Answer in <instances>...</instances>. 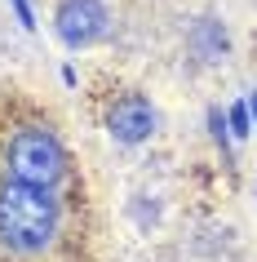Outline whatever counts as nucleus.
<instances>
[{
  "label": "nucleus",
  "instance_id": "f257e3e1",
  "mask_svg": "<svg viewBox=\"0 0 257 262\" xmlns=\"http://www.w3.org/2000/svg\"><path fill=\"white\" fill-rule=\"evenodd\" d=\"M62 231V205L54 191L22 187L5 178L0 182V249L9 258H40L49 253Z\"/></svg>",
  "mask_w": 257,
  "mask_h": 262
},
{
  "label": "nucleus",
  "instance_id": "423d86ee",
  "mask_svg": "<svg viewBox=\"0 0 257 262\" xmlns=\"http://www.w3.org/2000/svg\"><path fill=\"white\" fill-rule=\"evenodd\" d=\"M230 124H235V129H230V134H235V138H244V134H248V116H244L240 107L230 111Z\"/></svg>",
  "mask_w": 257,
  "mask_h": 262
},
{
  "label": "nucleus",
  "instance_id": "20e7f679",
  "mask_svg": "<svg viewBox=\"0 0 257 262\" xmlns=\"http://www.w3.org/2000/svg\"><path fill=\"white\" fill-rule=\"evenodd\" d=\"M107 129H111V138H115V142L137 147V142H147L151 134H155V107H151L142 94H124V98L111 102Z\"/></svg>",
  "mask_w": 257,
  "mask_h": 262
},
{
  "label": "nucleus",
  "instance_id": "39448f33",
  "mask_svg": "<svg viewBox=\"0 0 257 262\" xmlns=\"http://www.w3.org/2000/svg\"><path fill=\"white\" fill-rule=\"evenodd\" d=\"M195 36H200V45H204V54H217V49H226V31L217 27L213 18H204L200 27H195Z\"/></svg>",
  "mask_w": 257,
  "mask_h": 262
},
{
  "label": "nucleus",
  "instance_id": "0eeeda50",
  "mask_svg": "<svg viewBox=\"0 0 257 262\" xmlns=\"http://www.w3.org/2000/svg\"><path fill=\"white\" fill-rule=\"evenodd\" d=\"M14 9H18V18H22V27H36V23H31V5H27V0H14Z\"/></svg>",
  "mask_w": 257,
  "mask_h": 262
},
{
  "label": "nucleus",
  "instance_id": "7ed1b4c3",
  "mask_svg": "<svg viewBox=\"0 0 257 262\" xmlns=\"http://www.w3.org/2000/svg\"><path fill=\"white\" fill-rule=\"evenodd\" d=\"M107 5L102 0H62L54 14V27L62 36V45L71 49H84V45H94L107 36Z\"/></svg>",
  "mask_w": 257,
  "mask_h": 262
},
{
  "label": "nucleus",
  "instance_id": "6e6552de",
  "mask_svg": "<svg viewBox=\"0 0 257 262\" xmlns=\"http://www.w3.org/2000/svg\"><path fill=\"white\" fill-rule=\"evenodd\" d=\"M248 107H253V120H257V94H253V98H248Z\"/></svg>",
  "mask_w": 257,
  "mask_h": 262
},
{
  "label": "nucleus",
  "instance_id": "f03ea898",
  "mask_svg": "<svg viewBox=\"0 0 257 262\" xmlns=\"http://www.w3.org/2000/svg\"><path fill=\"white\" fill-rule=\"evenodd\" d=\"M0 165H5V178L22 182V187L54 191L58 182L67 178L71 160H67V151H62L54 129H44V124H18V129L5 134Z\"/></svg>",
  "mask_w": 257,
  "mask_h": 262
}]
</instances>
